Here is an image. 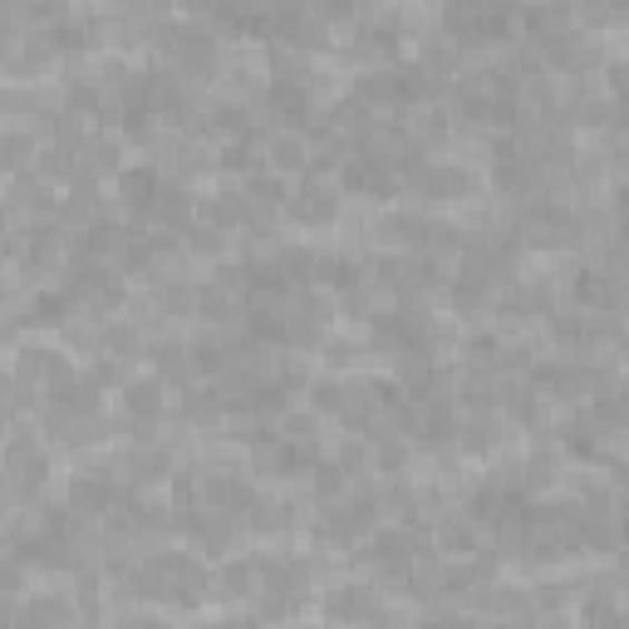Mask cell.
Wrapping results in <instances>:
<instances>
[{"instance_id":"cell-1","label":"cell","mask_w":629,"mask_h":629,"mask_svg":"<svg viewBox=\"0 0 629 629\" xmlns=\"http://www.w3.org/2000/svg\"><path fill=\"white\" fill-rule=\"evenodd\" d=\"M207 580L212 576L202 571L187 551H158V556H148V561H138V566H128L124 571L128 596L183 605V610H197L202 596H207Z\"/></svg>"},{"instance_id":"cell-2","label":"cell","mask_w":629,"mask_h":629,"mask_svg":"<svg viewBox=\"0 0 629 629\" xmlns=\"http://www.w3.org/2000/svg\"><path fill=\"white\" fill-rule=\"evenodd\" d=\"M305 600H311V566L295 556H261V620H291Z\"/></svg>"},{"instance_id":"cell-3","label":"cell","mask_w":629,"mask_h":629,"mask_svg":"<svg viewBox=\"0 0 629 629\" xmlns=\"http://www.w3.org/2000/svg\"><path fill=\"white\" fill-rule=\"evenodd\" d=\"M153 40H158V50L177 65L183 79H207L212 69H217V55H222L217 35L193 26V20H158V26H153Z\"/></svg>"},{"instance_id":"cell-4","label":"cell","mask_w":629,"mask_h":629,"mask_svg":"<svg viewBox=\"0 0 629 629\" xmlns=\"http://www.w3.org/2000/svg\"><path fill=\"white\" fill-rule=\"evenodd\" d=\"M0 472L16 482V497H35L50 478V453H45L40 433L35 429H16L0 448Z\"/></svg>"},{"instance_id":"cell-5","label":"cell","mask_w":629,"mask_h":629,"mask_svg":"<svg viewBox=\"0 0 629 629\" xmlns=\"http://www.w3.org/2000/svg\"><path fill=\"white\" fill-rule=\"evenodd\" d=\"M374 527H379V497L364 492V497H354V502H340V507H330V512H320L311 537L330 541V546H354V541L370 537Z\"/></svg>"},{"instance_id":"cell-6","label":"cell","mask_w":629,"mask_h":629,"mask_svg":"<svg viewBox=\"0 0 629 629\" xmlns=\"http://www.w3.org/2000/svg\"><path fill=\"white\" fill-rule=\"evenodd\" d=\"M429 89H438L419 65H379L374 75L360 79V104H413Z\"/></svg>"},{"instance_id":"cell-7","label":"cell","mask_w":629,"mask_h":629,"mask_svg":"<svg viewBox=\"0 0 629 629\" xmlns=\"http://www.w3.org/2000/svg\"><path fill=\"white\" fill-rule=\"evenodd\" d=\"M443 26L453 30L458 45H487V40H502V35L512 30V10H502V6H448Z\"/></svg>"},{"instance_id":"cell-8","label":"cell","mask_w":629,"mask_h":629,"mask_svg":"<svg viewBox=\"0 0 629 629\" xmlns=\"http://www.w3.org/2000/svg\"><path fill=\"white\" fill-rule=\"evenodd\" d=\"M409 187L429 202H453L472 193V177L458 168V163H429V158H413L409 163Z\"/></svg>"},{"instance_id":"cell-9","label":"cell","mask_w":629,"mask_h":629,"mask_svg":"<svg viewBox=\"0 0 629 629\" xmlns=\"http://www.w3.org/2000/svg\"><path fill=\"white\" fill-rule=\"evenodd\" d=\"M325 620H335V625H379L384 620V600H379V590L374 586H335L325 596Z\"/></svg>"},{"instance_id":"cell-10","label":"cell","mask_w":629,"mask_h":629,"mask_svg":"<svg viewBox=\"0 0 629 629\" xmlns=\"http://www.w3.org/2000/svg\"><path fill=\"white\" fill-rule=\"evenodd\" d=\"M65 374H75V370H69V360L59 350H50V344H26L16 354V384L30 389V394H50Z\"/></svg>"},{"instance_id":"cell-11","label":"cell","mask_w":629,"mask_h":629,"mask_svg":"<svg viewBox=\"0 0 629 629\" xmlns=\"http://www.w3.org/2000/svg\"><path fill=\"white\" fill-rule=\"evenodd\" d=\"M286 207L301 227H330V222L340 217V193L325 183V177H305L301 193L286 197Z\"/></svg>"},{"instance_id":"cell-12","label":"cell","mask_w":629,"mask_h":629,"mask_svg":"<svg viewBox=\"0 0 629 629\" xmlns=\"http://www.w3.org/2000/svg\"><path fill=\"white\" fill-rule=\"evenodd\" d=\"M75 600L59 590H40V596L16 605V629H75Z\"/></svg>"},{"instance_id":"cell-13","label":"cell","mask_w":629,"mask_h":629,"mask_svg":"<svg viewBox=\"0 0 629 629\" xmlns=\"http://www.w3.org/2000/svg\"><path fill=\"white\" fill-rule=\"evenodd\" d=\"M202 487V497L212 502V512H227L232 521L236 517H246L256 507V492H252V482L246 478H236V472H227V468H217V472H207V478L197 482Z\"/></svg>"},{"instance_id":"cell-14","label":"cell","mask_w":629,"mask_h":629,"mask_svg":"<svg viewBox=\"0 0 629 629\" xmlns=\"http://www.w3.org/2000/svg\"><path fill=\"white\" fill-rule=\"evenodd\" d=\"M340 183L350 187L354 197H389V193L399 187V173L389 168V163H379L374 153H354V158L344 163Z\"/></svg>"},{"instance_id":"cell-15","label":"cell","mask_w":629,"mask_h":629,"mask_svg":"<svg viewBox=\"0 0 629 629\" xmlns=\"http://www.w3.org/2000/svg\"><path fill=\"white\" fill-rule=\"evenodd\" d=\"M118 482L109 478V472H79L75 482H69V507H75V517H104L114 512L118 502Z\"/></svg>"},{"instance_id":"cell-16","label":"cell","mask_w":629,"mask_h":629,"mask_svg":"<svg viewBox=\"0 0 629 629\" xmlns=\"http://www.w3.org/2000/svg\"><path fill=\"white\" fill-rule=\"evenodd\" d=\"M177 527L187 531V537H193L202 551H227L232 546V537H236V521L227 517V512H197V507H187L183 517H177Z\"/></svg>"},{"instance_id":"cell-17","label":"cell","mask_w":629,"mask_h":629,"mask_svg":"<svg viewBox=\"0 0 629 629\" xmlns=\"http://www.w3.org/2000/svg\"><path fill=\"white\" fill-rule=\"evenodd\" d=\"M576 301L580 305H586V311L590 315H596V311H605V315H610V311H620V271H596V266H590V271H576Z\"/></svg>"},{"instance_id":"cell-18","label":"cell","mask_w":629,"mask_h":629,"mask_svg":"<svg viewBox=\"0 0 629 629\" xmlns=\"http://www.w3.org/2000/svg\"><path fill=\"white\" fill-rule=\"evenodd\" d=\"M350 55L354 59H394L399 55V20L394 16H370L360 30H354Z\"/></svg>"},{"instance_id":"cell-19","label":"cell","mask_w":629,"mask_h":629,"mask_svg":"<svg viewBox=\"0 0 629 629\" xmlns=\"http://www.w3.org/2000/svg\"><path fill=\"white\" fill-rule=\"evenodd\" d=\"M158 193H163L158 168H124V173H118V197H124V207L134 212L138 222L153 217V202H158Z\"/></svg>"},{"instance_id":"cell-20","label":"cell","mask_w":629,"mask_h":629,"mask_svg":"<svg viewBox=\"0 0 629 629\" xmlns=\"http://www.w3.org/2000/svg\"><path fill=\"white\" fill-rule=\"evenodd\" d=\"M193 193L187 187H177V183H163V193H158V202H153V227L158 232H187L193 227Z\"/></svg>"},{"instance_id":"cell-21","label":"cell","mask_w":629,"mask_h":629,"mask_svg":"<svg viewBox=\"0 0 629 629\" xmlns=\"http://www.w3.org/2000/svg\"><path fill=\"white\" fill-rule=\"evenodd\" d=\"M266 104L281 124H291V134L311 118V85H291V79H271L266 89Z\"/></svg>"},{"instance_id":"cell-22","label":"cell","mask_w":629,"mask_h":629,"mask_svg":"<svg viewBox=\"0 0 629 629\" xmlns=\"http://www.w3.org/2000/svg\"><path fill=\"white\" fill-rule=\"evenodd\" d=\"M207 217H212V227H256L261 222V212L252 207V197L246 193H217V197H207Z\"/></svg>"},{"instance_id":"cell-23","label":"cell","mask_w":629,"mask_h":629,"mask_svg":"<svg viewBox=\"0 0 629 629\" xmlns=\"http://www.w3.org/2000/svg\"><path fill=\"white\" fill-rule=\"evenodd\" d=\"M124 413L128 419H138V423L158 419L163 413V379L158 374L153 379H128L124 384Z\"/></svg>"},{"instance_id":"cell-24","label":"cell","mask_w":629,"mask_h":629,"mask_svg":"<svg viewBox=\"0 0 629 629\" xmlns=\"http://www.w3.org/2000/svg\"><path fill=\"white\" fill-rule=\"evenodd\" d=\"M266 158H271V168H276V177L281 173H301L305 163H311V144H305V134L281 128V134L266 144Z\"/></svg>"},{"instance_id":"cell-25","label":"cell","mask_w":629,"mask_h":629,"mask_svg":"<svg viewBox=\"0 0 629 629\" xmlns=\"http://www.w3.org/2000/svg\"><path fill=\"white\" fill-rule=\"evenodd\" d=\"M212 580H217V590H222V596H232V600L236 596H256V586H261V556H252V561H227Z\"/></svg>"},{"instance_id":"cell-26","label":"cell","mask_w":629,"mask_h":629,"mask_svg":"<svg viewBox=\"0 0 629 629\" xmlns=\"http://www.w3.org/2000/svg\"><path fill=\"white\" fill-rule=\"evenodd\" d=\"M246 527L256 531V537H271V531H291L295 527V507L291 502H261L246 512Z\"/></svg>"},{"instance_id":"cell-27","label":"cell","mask_w":629,"mask_h":629,"mask_svg":"<svg viewBox=\"0 0 629 629\" xmlns=\"http://www.w3.org/2000/svg\"><path fill=\"white\" fill-rule=\"evenodd\" d=\"M458 443L468 448L472 458L492 453V448L502 443V423H497V419H487V413H482V419H468V423H458Z\"/></svg>"},{"instance_id":"cell-28","label":"cell","mask_w":629,"mask_h":629,"mask_svg":"<svg viewBox=\"0 0 629 629\" xmlns=\"http://www.w3.org/2000/svg\"><path fill=\"white\" fill-rule=\"evenodd\" d=\"M423 443H448V438H458V419H453V403L448 399H433L429 409H423V423H419Z\"/></svg>"},{"instance_id":"cell-29","label":"cell","mask_w":629,"mask_h":629,"mask_svg":"<svg viewBox=\"0 0 629 629\" xmlns=\"http://www.w3.org/2000/svg\"><path fill=\"white\" fill-rule=\"evenodd\" d=\"M153 364H158V379H168V384H193V354H187V344H158Z\"/></svg>"},{"instance_id":"cell-30","label":"cell","mask_w":629,"mask_h":629,"mask_svg":"<svg viewBox=\"0 0 629 629\" xmlns=\"http://www.w3.org/2000/svg\"><path fill=\"white\" fill-rule=\"evenodd\" d=\"M124 468L134 472L138 482H158V478H168L173 458H168V448H134V453L124 458Z\"/></svg>"},{"instance_id":"cell-31","label":"cell","mask_w":629,"mask_h":629,"mask_svg":"<svg viewBox=\"0 0 629 629\" xmlns=\"http://www.w3.org/2000/svg\"><path fill=\"white\" fill-rule=\"evenodd\" d=\"M197 315L207 320V325H227V320H236V295L212 281V286L197 291Z\"/></svg>"},{"instance_id":"cell-32","label":"cell","mask_w":629,"mask_h":629,"mask_svg":"<svg viewBox=\"0 0 629 629\" xmlns=\"http://www.w3.org/2000/svg\"><path fill=\"white\" fill-rule=\"evenodd\" d=\"M315 276L325 281V286H335V291H360V261H350V256H325V261H315Z\"/></svg>"},{"instance_id":"cell-33","label":"cell","mask_w":629,"mask_h":629,"mask_svg":"<svg viewBox=\"0 0 629 629\" xmlns=\"http://www.w3.org/2000/svg\"><path fill=\"white\" fill-rule=\"evenodd\" d=\"M384 236H389V242L423 246V252H429V217H413V212H394V217L384 222Z\"/></svg>"},{"instance_id":"cell-34","label":"cell","mask_w":629,"mask_h":629,"mask_svg":"<svg viewBox=\"0 0 629 629\" xmlns=\"http://www.w3.org/2000/svg\"><path fill=\"white\" fill-rule=\"evenodd\" d=\"M69 311H75V301H69L65 291H45V295H35V305H30V325H65Z\"/></svg>"},{"instance_id":"cell-35","label":"cell","mask_w":629,"mask_h":629,"mask_svg":"<svg viewBox=\"0 0 629 629\" xmlns=\"http://www.w3.org/2000/svg\"><path fill=\"white\" fill-rule=\"evenodd\" d=\"M242 193L252 197V207H256V212H266V207H281V202H286V183H281L276 173H252V177H246Z\"/></svg>"},{"instance_id":"cell-36","label":"cell","mask_w":629,"mask_h":629,"mask_svg":"<svg viewBox=\"0 0 629 629\" xmlns=\"http://www.w3.org/2000/svg\"><path fill=\"white\" fill-rule=\"evenodd\" d=\"M458 394L472 403V409H492L497 403V374L492 370H468L458 384Z\"/></svg>"},{"instance_id":"cell-37","label":"cell","mask_w":629,"mask_h":629,"mask_svg":"<svg viewBox=\"0 0 629 629\" xmlns=\"http://www.w3.org/2000/svg\"><path fill=\"white\" fill-rule=\"evenodd\" d=\"M438 546H448V551H478V521L448 517L443 527H438Z\"/></svg>"},{"instance_id":"cell-38","label":"cell","mask_w":629,"mask_h":629,"mask_svg":"<svg viewBox=\"0 0 629 629\" xmlns=\"http://www.w3.org/2000/svg\"><path fill=\"white\" fill-rule=\"evenodd\" d=\"M158 311L163 315H193L197 311V286H187V281H163Z\"/></svg>"},{"instance_id":"cell-39","label":"cell","mask_w":629,"mask_h":629,"mask_svg":"<svg viewBox=\"0 0 629 629\" xmlns=\"http://www.w3.org/2000/svg\"><path fill=\"white\" fill-rule=\"evenodd\" d=\"M99 344H104V354H109V360H134V350H138V325L118 320V325H109V330L99 335Z\"/></svg>"},{"instance_id":"cell-40","label":"cell","mask_w":629,"mask_h":629,"mask_svg":"<svg viewBox=\"0 0 629 629\" xmlns=\"http://www.w3.org/2000/svg\"><path fill=\"white\" fill-rule=\"evenodd\" d=\"M16 202H20V207H30V212H50L55 207L50 183H45V177H35V173H20L16 177Z\"/></svg>"},{"instance_id":"cell-41","label":"cell","mask_w":629,"mask_h":629,"mask_svg":"<svg viewBox=\"0 0 629 629\" xmlns=\"http://www.w3.org/2000/svg\"><path fill=\"white\" fill-rule=\"evenodd\" d=\"M183 413H187V419H197V423L222 419V413H227V403H222V389H202V394H187V399H183Z\"/></svg>"},{"instance_id":"cell-42","label":"cell","mask_w":629,"mask_h":629,"mask_svg":"<svg viewBox=\"0 0 629 629\" xmlns=\"http://www.w3.org/2000/svg\"><path fill=\"white\" fill-rule=\"evenodd\" d=\"M311 403H315L320 413H335V419H340V403H344V384H340L335 374L315 379V384H311Z\"/></svg>"},{"instance_id":"cell-43","label":"cell","mask_w":629,"mask_h":629,"mask_svg":"<svg viewBox=\"0 0 629 629\" xmlns=\"http://www.w3.org/2000/svg\"><path fill=\"white\" fill-rule=\"evenodd\" d=\"M487 291H492L487 281H478V276H458V281H453V305H458L462 315H468V311H478V305L487 301Z\"/></svg>"},{"instance_id":"cell-44","label":"cell","mask_w":629,"mask_h":629,"mask_svg":"<svg viewBox=\"0 0 629 629\" xmlns=\"http://www.w3.org/2000/svg\"><path fill=\"white\" fill-rule=\"evenodd\" d=\"M340 492H344V468L340 462H320L315 468V497L330 502V497H340Z\"/></svg>"},{"instance_id":"cell-45","label":"cell","mask_w":629,"mask_h":629,"mask_svg":"<svg viewBox=\"0 0 629 629\" xmlns=\"http://www.w3.org/2000/svg\"><path fill=\"white\" fill-rule=\"evenodd\" d=\"M187 246L202 256H222V232L217 227H187Z\"/></svg>"},{"instance_id":"cell-46","label":"cell","mask_w":629,"mask_h":629,"mask_svg":"<svg viewBox=\"0 0 629 629\" xmlns=\"http://www.w3.org/2000/svg\"><path fill=\"white\" fill-rule=\"evenodd\" d=\"M16 590H20V566H0V610L16 600Z\"/></svg>"},{"instance_id":"cell-47","label":"cell","mask_w":629,"mask_h":629,"mask_svg":"<svg viewBox=\"0 0 629 629\" xmlns=\"http://www.w3.org/2000/svg\"><path fill=\"white\" fill-rule=\"evenodd\" d=\"M413 629H478L468 620V615H433V620H423V625H413Z\"/></svg>"},{"instance_id":"cell-48","label":"cell","mask_w":629,"mask_h":629,"mask_svg":"<svg viewBox=\"0 0 629 629\" xmlns=\"http://www.w3.org/2000/svg\"><path fill=\"white\" fill-rule=\"evenodd\" d=\"M16 59V35H10V10H0V65Z\"/></svg>"},{"instance_id":"cell-49","label":"cell","mask_w":629,"mask_h":629,"mask_svg":"<svg viewBox=\"0 0 629 629\" xmlns=\"http://www.w3.org/2000/svg\"><path fill=\"white\" fill-rule=\"evenodd\" d=\"M379 468H384V472L403 468V443H384V448H379Z\"/></svg>"},{"instance_id":"cell-50","label":"cell","mask_w":629,"mask_h":629,"mask_svg":"<svg viewBox=\"0 0 629 629\" xmlns=\"http://www.w3.org/2000/svg\"><path fill=\"white\" fill-rule=\"evenodd\" d=\"M325 360H330V370H344V364H350V344H344V340H335V344H330V354H325Z\"/></svg>"},{"instance_id":"cell-51","label":"cell","mask_w":629,"mask_h":629,"mask_svg":"<svg viewBox=\"0 0 629 629\" xmlns=\"http://www.w3.org/2000/svg\"><path fill=\"white\" fill-rule=\"evenodd\" d=\"M134 629H173V625H163V620H153V615H144V620H134Z\"/></svg>"},{"instance_id":"cell-52","label":"cell","mask_w":629,"mask_h":629,"mask_svg":"<svg viewBox=\"0 0 629 629\" xmlns=\"http://www.w3.org/2000/svg\"><path fill=\"white\" fill-rule=\"evenodd\" d=\"M222 629H261V620H227Z\"/></svg>"},{"instance_id":"cell-53","label":"cell","mask_w":629,"mask_h":629,"mask_svg":"<svg viewBox=\"0 0 629 629\" xmlns=\"http://www.w3.org/2000/svg\"><path fill=\"white\" fill-rule=\"evenodd\" d=\"M541 629H566V620H551V625H541Z\"/></svg>"},{"instance_id":"cell-54","label":"cell","mask_w":629,"mask_h":629,"mask_svg":"<svg viewBox=\"0 0 629 629\" xmlns=\"http://www.w3.org/2000/svg\"><path fill=\"white\" fill-rule=\"evenodd\" d=\"M295 629H315V625H295Z\"/></svg>"}]
</instances>
